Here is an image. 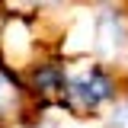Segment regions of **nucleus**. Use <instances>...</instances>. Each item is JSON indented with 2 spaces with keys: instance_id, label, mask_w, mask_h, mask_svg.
<instances>
[{
  "instance_id": "f257e3e1",
  "label": "nucleus",
  "mask_w": 128,
  "mask_h": 128,
  "mask_svg": "<svg viewBox=\"0 0 128 128\" xmlns=\"http://www.w3.org/2000/svg\"><path fill=\"white\" fill-rule=\"evenodd\" d=\"M64 93H67V99H74V102L83 106V109H96L99 102L112 99L115 86H112L109 74H102L99 67H93V70H83V74H77V77H70L67 86H64Z\"/></svg>"
},
{
  "instance_id": "f03ea898",
  "label": "nucleus",
  "mask_w": 128,
  "mask_h": 128,
  "mask_svg": "<svg viewBox=\"0 0 128 128\" xmlns=\"http://www.w3.org/2000/svg\"><path fill=\"white\" fill-rule=\"evenodd\" d=\"M38 3H51V0H38Z\"/></svg>"
}]
</instances>
